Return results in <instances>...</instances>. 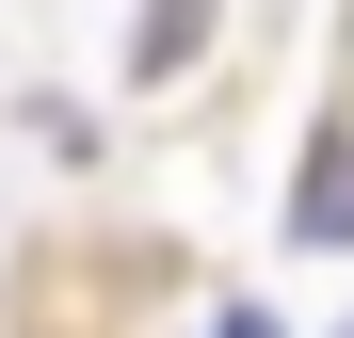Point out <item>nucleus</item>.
<instances>
[{"mask_svg": "<svg viewBox=\"0 0 354 338\" xmlns=\"http://www.w3.org/2000/svg\"><path fill=\"white\" fill-rule=\"evenodd\" d=\"M225 338H274V322H258V306H242V322H225Z\"/></svg>", "mask_w": 354, "mask_h": 338, "instance_id": "7ed1b4c3", "label": "nucleus"}, {"mask_svg": "<svg viewBox=\"0 0 354 338\" xmlns=\"http://www.w3.org/2000/svg\"><path fill=\"white\" fill-rule=\"evenodd\" d=\"M194 48H209V0H145V32H129V81H194Z\"/></svg>", "mask_w": 354, "mask_h": 338, "instance_id": "f257e3e1", "label": "nucleus"}, {"mask_svg": "<svg viewBox=\"0 0 354 338\" xmlns=\"http://www.w3.org/2000/svg\"><path fill=\"white\" fill-rule=\"evenodd\" d=\"M290 225H306V242H354V113L306 145V209H290Z\"/></svg>", "mask_w": 354, "mask_h": 338, "instance_id": "f03ea898", "label": "nucleus"}]
</instances>
